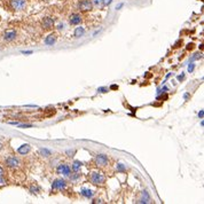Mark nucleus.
I'll return each instance as SVG.
<instances>
[{"label": "nucleus", "instance_id": "1", "mask_svg": "<svg viewBox=\"0 0 204 204\" xmlns=\"http://www.w3.org/2000/svg\"><path fill=\"white\" fill-rule=\"evenodd\" d=\"M90 181L95 185V186H102L104 185L106 182V177L101 173V172H97V171H93L90 173Z\"/></svg>", "mask_w": 204, "mask_h": 204}, {"label": "nucleus", "instance_id": "2", "mask_svg": "<svg viewBox=\"0 0 204 204\" xmlns=\"http://www.w3.org/2000/svg\"><path fill=\"white\" fill-rule=\"evenodd\" d=\"M9 6L13 11H16V12L23 11L27 7V0H11Z\"/></svg>", "mask_w": 204, "mask_h": 204}, {"label": "nucleus", "instance_id": "3", "mask_svg": "<svg viewBox=\"0 0 204 204\" xmlns=\"http://www.w3.org/2000/svg\"><path fill=\"white\" fill-rule=\"evenodd\" d=\"M77 8H78L80 12H90V11L93 9L92 1H91V0H80V1L77 4Z\"/></svg>", "mask_w": 204, "mask_h": 204}, {"label": "nucleus", "instance_id": "4", "mask_svg": "<svg viewBox=\"0 0 204 204\" xmlns=\"http://www.w3.org/2000/svg\"><path fill=\"white\" fill-rule=\"evenodd\" d=\"M95 164H96V166H99V167H104V166H107L109 164V160H108V157H107V155H104V154H99V155H96Z\"/></svg>", "mask_w": 204, "mask_h": 204}, {"label": "nucleus", "instance_id": "5", "mask_svg": "<svg viewBox=\"0 0 204 204\" xmlns=\"http://www.w3.org/2000/svg\"><path fill=\"white\" fill-rule=\"evenodd\" d=\"M5 163H6V165L8 167H11V169H16V167L20 166V161L15 156H9L8 158H6V162Z\"/></svg>", "mask_w": 204, "mask_h": 204}, {"label": "nucleus", "instance_id": "6", "mask_svg": "<svg viewBox=\"0 0 204 204\" xmlns=\"http://www.w3.org/2000/svg\"><path fill=\"white\" fill-rule=\"evenodd\" d=\"M66 187H67V182L64 180H62V179L55 180L53 182V185H52V189H54V191H62Z\"/></svg>", "mask_w": 204, "mask_h": 204}, {"label": "nucleus", "instance_id": "7", "mask_svg": "<svg viewBox=\"0 0 204 204\" xmlns=\"http://www.w3.org/2000/svg\"><path fill=\"white\" fill-rule=\"evenodd\" d=\"M57 173L68 177V176H70V173H71V169L69 167L67 164H60L57 166Z\"/></svg>", "mask_w": 204, "mask_h": 204}, {"label": "nucleus", "instance_id": "8", "mask_svg": "<svg viewBox=\"0 0 204 204\" xmlns=\"http://www.w3.org/2000/svg\"><path fill=\"white\" fill-rule=\"evenodd\" d=\"M41 25L45 30H49L54 27V20L52 17H44V20L41 21Z\"/></svg>", "mask_w": 204, "mask_h": 204}, {"label": "nucleus", "instance_id": "9", "mask_svg": "<svg viewBox=\"0 0 204 204\" xmlns=\"http://www.w3.org/2000/svg\"><path fill=\"white\" fill-rule=\"evenodd\" d=\"M17 33L15 30H7L5 33H4V39L6 41H12L16 38Z\"/></svg>", "mask_w": 204, "mask_h": 204}, {"label": "nucleus", "instance_id": "10", "mask_svg": "<svg viewBox=\"0 0 204 204\" xmlns=\"http://www.w3.org/2000/svg\"><path fill=\"white\" fill-rule=\"evenodd\" d=\"M69 21H70V24L77 25V24H79V23L82 22V16H80L79 14H71Z\"/></svg>", "mask_w": 204, "mask_h": 204}, {"label": "nucleus", "instance_id": "11", "mask_svg": "<svg viewBox=\"0 0 204 204\" xmlns=\"http://www.w3.org/2000/svg\"><path fill=\"white\" fill-rule=\"evenodd\" d=\"M55 42H56V35L55 33H51L45 38V44L47 46H53Z\"/></svg>", "mask_w": 204, "mask_h": 204}, {"label": "nucleus", "instance_id": "12", "mask_svg": "<svg viewBox=\"0 0 204 204\" xmlns=\"http://www.w3.org/2000/svg\"><path fill=\"white\" fill-rule=\"evenodd\" d=\"M30 150H31V146H30L29 143H25V145H22V146L17 149V152L21 154V155H27Z\"/></svg>", "mask_w": 204, "mask_h": 204}, {"label": "nucleus", "instance_id": "13", "mask_svg": "<svg viewBox=\"0 0 204 204\" xmlns=\"http://www.w3.org/2000/svg\"><path fill=\"white\" fill-rule=\"evenodd\" d=\"M80 194H82L84 197H86V198H92L93 195H94V191H91V189H86V188H84V189H82Z\"/></svg>", "mask_w": 204, "mask_h": 204}, {"label": "nucleus", "instance_id": "14", "mask_svg": "<svg viewBox=\"0 0 204 204\" xmlns=\"http://www.w3.org/2000/svg\"><path fill=\"white\" fill-rule=\"evenodd\" d=\"M150 202V196L148 195V193L145 191H142V197L139 200V203H149Z\"/></svg>", "mask_w": 204, "mask_h": 204}, {"label": "nucleus", "instance_id": "15", "mask_svg": "<svg viewBox=\"0 0 204 204\" xmlns=\"http://www.w3.org/2000/svg\"><path fill=\"white\" fill-rule=\"evenodd\" d=\"M84 33H85V29L83 27H78L76 30H75V33H73V36L76 37V38H79V37H82L84 36Z\"/></svg>", "mask_w": 204, "mask_h": 204}, {"label": "nucleus", "instance_id": "16", "mask_svg": "<svg viewBox=\"0 0 204 204\" xmlns=\"http://www.w3.org/2000/svg\"><path fill=\"white\" fill-rule=\"evenodd\" d=\"M80 167H82V163H80L79 161H75V162L72 163V171H73V172H78V171L80 170Z\"/></svg>", "mask_w": 204, "mask_h": 204}, {"label": "nucleus", "instance_id": "17", "mask_svg": "<svg viewBox=\"0 0 204 204\" xmlns=\"http://www.w3.org/2000/svg\"><path fill=\"white\" fill-rule=\"evenodd\" d=\"M39 154H40L41 156H45V157H49L52 155V152L48 149H46V148H42V149L39 150Z\"/></svg>", "mask_w": 204, "mask_h": 204}, {"label": "nucleus", "instance_id": "18", "mask_svg": "<svg viewBox=\"0 0 204 204\" xmlns=\"http://www.w3.org/2000/svg\"><path fill=\"white\" fill-rule=\"evenodd\" d=\"M92 5H93V7L101 8L102 7V0H92Z\"/></svg>", "mask_w": 204, "mask_h": 204}, {"label": "nucleus", "instance_id": "19", "mask_svg": "<svg viewBox=\"0 0 204 204\" xmlns=\"http://www.w3.org/2000/svg\"><path fill=\"white\" fill-rule=\"evenodd\" d=\"M201 57H202V54H201V53H194V55L191 57V62L195 61V60H200Z\"/></svg>", "mask_w": 204, "mask_h": 204}, {"label": "nucleus", "instance_id": "20", "mask_svg": "<svg viewBox=\"0 0 204 204\" xmlns=\"http://www.w3.org/2000/svg\"><path fill=\"white\" fill-rule=\"evenodd\" d=\"M79 177H80V173L75 172L73 174H71V176H70V180H71V181H76V180H77Z\"/></svg>", "mask_w": 204, "mask_h": 204}, {"label": "nucleus", "instance_id": "21", "mask_svg": "<svg viewBox=\"0 0 204 204\" xmlns=\"http://www.w3.org/2000/svg\"><path fill=\"white\" fill-rule=\"evenodd\" d=\"M117 171H119V172H124V171H126V167L121 163L117 164Z\"/></svg>", "mask_w": 204, "mask_h": 204}, {"label": "nucleus", "instance_id": "22", "mask_svg": "<svg viewBox=\"0 0 204 204\" xmlns=\"http://www.w3.org/2000/svg\"><path fill=\"white\" fill-rule=\"evenodd\" d=\"M112 2V0H102V7H107Z\"/></svg>", "mask_w": 204, "mask_h": 204}, {"label": "nucleus", "instance_id": "23", "mask_svg": "<svg viewBox=\"0 0 204 204\" xmlns=\"http://www.w3.org/2000/svg\"><path fill=\"white\" fill-rule=\"evenodd\" d=\"M30 191L33 193V194H35V193H38V191H39V187H38V186H32V187L30 188Z\"/></svg>", "mask_w": 204, "mask_h": 204}, {"label": "nucleus", "instance_id": "24", "mask_svg": "<svg viewBox=\"0 0 204 204\" xmlns=\"http://www.w3.org/2000/svg\"><path fill=\"white\" fill-rule=\"evenodd\" d=\"M194 69H195V64H194L193 62H191V64L188 66V72H193Z\"/></svg>", "mask_w": 204, "mask_h": 204}, {"label": "nucleus", "instance_id": "25", "mask_svg": "<svg viewBox=\"0 0 204 204\" xmlns=\"http://www.w3.org/2000/svg\"><path fill=\"white\" fill-rule=\"evenodd\" d=\"M5 184H6V180H5L4 176H0V186H4Z\"/></svg>", "mask_w": 204, "mask_h": 204}, {"label": "nucleus", "instance_id": "26", "mask_svg": "<svg viewBox=\"0 0 204 204\" xmlns=\"http://www.w3.org/2000/svg\"><path fill=\"white\" fill-rule=\"evenodd\" d=\"M20 127L22 128H25V127H32V125H29V124H18Z\"/></svg>", "mask_w": 204, "mask_h": 204}, {"label": "nucleus", "instance_id": "27", "mask_svg": "<svg viewBox=\"0 0 204 204\" xmlns=\"http://www.w3.org/2000/svg\"><path fill=\"white\" fill-rule=\"evenodd\" d=\"M184 79H185V73H181V75L178 76V80H179V82H181V80H184Z\"/></svg>", "mask_w": 204, "mask_h": 204}, {"label": "nucleus", "instance_id": "28", "mask_svg": "<svg viewBox=\"0 0 204 204\" xmlns=\"http://www.w3.org/2000/svg\"><path fill=\"white\" fill-rule=\"evenodd\" d=\"M97 91H99L100 93H103V92H107V91H108V88H107V87H100Z\"/></svg>", "mask_w": 204, "mask_h": 204}, {"label": "nucleus", "instance_id": "29", "mask_svg": "<svg viewBox=\"0 0 204 204\" xmlns=\"http://www.w3.org/2000/svg\"><path fill=\"white\" fill-rule=\"evenodd\" d=\"M203 116H204V111L203 110H201V111L198 112V117H200V118H203Z\"/></svg>", "mask_w": 204, "mask_h": 204}, {"label": "nucleus", "instance_id": "30", "mask_svg": "<svg viewBox=\"0 0 204 204\" xmlns=\"http://www.w3.org/2000/svg\"><path fill=\"white\" fill-rule=\"evenodd\" d=\"M180 44H182V41H178L177 44H176V46H173V48H178V47H180Z\"/></svg>", "mask_w": 204, "mask_h": 204}, {"label": "nucleus", "instance_id": "31", "mask_svg": "<svg viewBox=\"0 0 204 204\" xmlns=\"http://www.w3.org/2000/svg\"><path fill=\"white\" fill-rule=\"evenodd\" d=\"M193 48H194V44H189L187 46V49H193Z\"/></svg>", "mask_w": 204, "mask_h": 204}, {"label": "nucleus", "instance_id": "32", "mask_svg": "<svg viewBox=\"0 0 204 204\" xmlns=\"http://www.w3.org/2000/svg\"><path fill=\"white\" fill-rule=\"evenodd\" d=\"M4 173H5V171H4L2 166H0V176H4Z\"/></svg>", "mask_w": 204, "mask_h": 204}, {"label": "nucleus", "instance_id": "33", "mask_svg": "<svg viewBox=\"0 0 204 204\" xmlns=\"http://www.w3.org/2000/svg\"><path fill=\"white\" fill-rule=\"evenodd\" d=\"M93 203H102V201H101V200H94Z\"/></svg>", "mask_w": 204, "mask_h": 204}, {"label": "nucleus", "instance_id": "34", "mask_svg": "<svg viewBox=\"0 0 204 204\" xmlns=\"http://www.w3.org/2000/svg\"><path fill=\"white\" fill-rule=\"evenodd\" d=\"M63 27H64V24H59L57 29H59V30H61V29H63Z\"/></svg>", "mask_w": 204, "mask_h": 204}, {"label": "nucleus", "instance_id": "35", "mask_svg": "<svg viewBox=\"0 0 204 204\" xmlns=\"http://www.w3.org/2000/svg\"><path fill=\"white\" fill-rule=\"evenodd\" d=\"M184 97H185V99H186V100H187V99H188V97H189V94H185V95H184Z\"/></svg>", "mask_w": 204, "mask_h": 204}, {"label": "nucleus", "instance_id": "36", "mask_svg": "<svg viewBox=\"0 0 204 204\" xmlns=\"http://www.w3.org/2000/svg\"><path fill=\"white\" fill-rule=\"evenodd\" d=\"M31 53H32L31 51H29V52H23V54H31Z\"/></svg>", "mask_w": 204, "mask_h": 204}, {"label": "nucleus", "instance_id": "37", "mask_svg": "<svg viewBox=\"0 0 204 204\" xmlns=\"http://www.w3.org/2000/svg\"><path fill=\"white\" fill-rule=\"evenodd\" d=\"M123 6V4H119V5H118V7H117V9H121V7H122Z\"/></svg>", "mask_w": 204, "mask_h": 204}, {"label": "nucleus", "instance_id": "38", "mask_svg": "<svg viewBox=\"0 0 204 204\" xmlns=\"http://www.w3.org/2000/svg\"><path fill=\"white\" fill-rule=\"evenodd\" d=\"M1 148H2V145H1V143H0V149H1Z\"/></svg>", "mask_w": 204, "mask_h": 204}, {"label": "nucleus", "instance_id": "39", "mask_svg": "<svg viewBox=\"0 0 204 204\" xmlns=\"http://www.w3.org/2000/svg\"><path fill=\"white\" fill-rule=\"evenodd\" d=\"M0 20H1V16H0Z\"/></svg>", "mask_w": 204, "mask_h": 204}, {"label": "nucleus", "instance_id": "40", "mask_svg": "<svg viewBox=\"0 0 204 204\" xmlns=\"http://www.w3.org/2000/svg\"><path fill=\"white\" fill-rule=\"evenodd\" d=\"M45 1H47V0H45Z\"/></svg>", "mask_w": 204, "mask_h": 204}]
</instances>
